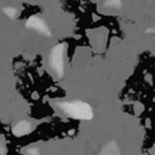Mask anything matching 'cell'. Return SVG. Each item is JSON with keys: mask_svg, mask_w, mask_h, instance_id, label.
Instances as JSON below:
<instances>
[{"mask_svg": "<svg viewBox=\"0 0 155 155\" xmlns=\"http://www.w3.org/2000/svg\"><path fill=\"white\" fill-rule=\"evenodd\" d=\"M62 110L73 116V117H78V119H90L92 116V110L90 108L88 104L84 103V102H64L62 104H59Z\"/></svg>", "mask_w": 155, "mask_h": 155, "instance_id": "obj_1", "label": "cell"}, {"mask_svg": "<svg viewBox=\"0 0 155 155\" xmlns=\"http://www.w3.org/2000/svg\"><path fill=\"white\" fill-rule=\"evenodd\" d=\"M50 64L58 76L63 74L64 71V45H57L51 51Z\"/></svg>", "mask_w": 155, "mask_h": 155, "instance_id": "obj_2", "label": "cell"}, {"mask_svg": "<svg viewBox=\"0 0 155 155\" xmlns=\"http://www.w3.org/2000/svg\"><path fill=\"white\" fill-rule=\"evenodd\" d=\"M25 25L28 28H30V29H34L35 31H38V33H40L42 35H50L51 34L48 25L40 17H31V18H29L28 22L25 23Z\"/></svg>", "mask_w": 155, "mask_h": 155, "instance_id": "obj_3", "label": "cell"}, {"mask_svg": "<svg viewBox=\"0 0 155 155\" xmlns=\"http://www.w3.org/2000/svg\"><path fill=\"white\" fill-rule=\"evenodd\" d=\"M29 128H30V125L28 122H25V121H22L15 127V132L17 134H24V133H27L29 131Z\"/></svg>", "mask_w": 155, "mask_h": 155, "instance_id": "obj_4", "label": "cell"}, {"mask_svg": "<svg viewBox=\"0 0 155 155\" xmlns=\"http://www.w3.org/2000/svg\"><path fill=\"white\" fill-rule=\"evenodd\" d=\"M11 11H8L7 8H5V12L8 15V16H11V17H15L16 16V13H17V10H15V8H10Z\"/></svg>", "mask_w": 155, "mask_h": 155, "instance_id": "obj_5", "label": "cell"}]
</instances>
